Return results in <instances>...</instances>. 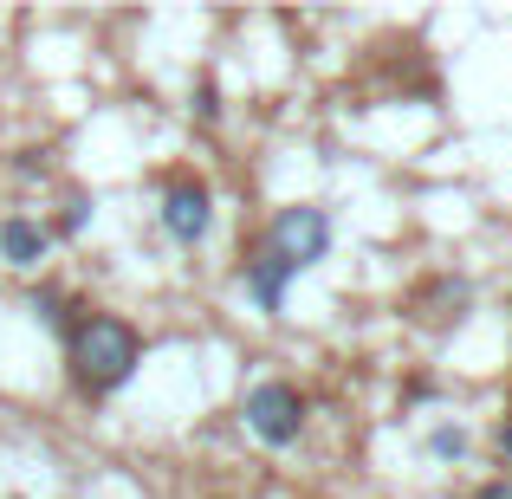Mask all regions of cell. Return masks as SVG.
Wrapping results in <instances>:
<instances>
[{
    "mask_svg": "<svg viewBox=\"0 0 512 499\" xmlns=\"http://www.w3.org/2000/svg\"><path fill=\"white\" fill-rule=\"evenodd\" d=\"M65 363H72V389L78 396H111L137 376L143 363V331L130 318H111V312H91L85 325L65 337Z\"/></svg>",
    "mask_w": 512,
    "mask_h": 499,
    "instance_id": "cell-2",
    "label": "cell"
},
{
    "mask_svg": "<svg viewBox=\"0 0 512 499\" xmlns=\"http://www.w3.org/2000/svg\"><path fill=\"white\" fill-rule=\"evenodd\" d=\"M474 499H512V480H506V474L487 480V487H474Z\"/></svg>",
    "mask_w": 512,
    "mask_h": 499,
    "instance_id": "cell-12",
    "label": "cell"
},
{
    "mask_svg": "<svg viewBox=\"0 0 512 499\" xmlns=\"http://www.w3.org/2000/svg\"><path fill=\"white\" fill-rule=\"evenodd\" d=\"M493 448H500V461H512V409L493 422Z\"/></svg>",
    "mask_w": 512,
    "mask_h": 499,
    "instance_id": "cell-11",
    "label": "cell"
},
{
    "mask_svg": "<svg viewBox=\"0 0 512 499\" xmlns=\"http://www.w3.org/2000/svg\"><path fill=\"white\" fill-rule=\"evenodd\" d=\"M91 214H98V201H91V195H72L59 221H46V234H52V240H78V234L91 227Z\"/></svg>",
    "mask_w": 512,
    "mask_h": 499,
    "instance_id": "cell-8",
    "label": "cell"
},
{
    "mask_svg": "<svg viewBox=\"0 0 512 499\" xmlns=\"http://www.w3.org/2000/svg\"><path fill=\"white\" fill-rule=\"evenodd\" d=\"M46 253H52L46 221H33V214H7V221H0V260H7L13 273H39Z\"/></svg>",
    "mask_w": 512,
    "mask_h": 499,
    "instance_id": "cell-5",
    "label": "cell"
},
{
    "mask_svg": "<svg viewBox=\"0 0 512 499\" xmlns=\"http://www.w3.org/2000/svg\"><path fill=\"white\" fill-rule=\"evenodd\" d=\"M240 415H247V428L266 441V448H292V441L305 435V396L292 383H279V376L253 383L247 402H240Z\"/></svg>",
    "mask_w": 512,
    "mask_h": 499,
    "instance_id": "cell-3",
    "label": "cell"
},
{
    "mask_svg": "<svg viewBox=\"0 0 512 499\" xmlns=\"http://www.w3.org/2000/svg\"><path fill=\"white\" fill-rule=\"evenodd\" d=\"M467 448H474V435H467L461 422H435L428 428V454H435V461H467Z\"/></svg>",
    "mask_w": 512,
    "mask_h": 499,
    "instance_id": "cell-7",
    "label": "cell"
},
{
    "mask_svg": "<svg viewBox=\"0 0 512 499\" xmlns=\"http://www.w3.org/2000/svg\"><path fill=\"white\" fill-rule=\"evenodd\" d=\"M331 253V214L318 201H292L266 221V240L253 247V260H240V286L253 292L266 318H286V292L299 273H312Z\"/></svg>",
    "mask_w": 512,
    "mask_h": 499,
    "instance_id": "cell-1",
    "label": "cell"
},
{
    "mask_svg": "<svg viewBox=\"0 0 512 499\" xmlns=\"http://www.w3.org/2000/svg\"><path fill=\"white\" fill-rule=\"evenodd\" d=\"M26 305H33V318H39V325H52L59 337H72V331H78V325L91 318V305H78L72 292H59V286H39V292H33Z\"/></svg>",
    "mask_w": 512,
    "mask_h": 499,
    "instance_id": "cell-6",
    "label": "cell"
},
{
    "mask_svg": "<svg viewBox=\"0 0 512 499\" xmlns=\"http://www.w3.org/2000/svg\"><path fill=\"white\" fill-rule=\"evenodd\" d=\"M195 111L208 117V124H214V117H221V91H214V78H201V98H195Z\"/></svg>",
    "mask_w": 512,
    "mask_h": 499,
    "instance_id": "cell-10",
    "label": "cell"
},
{
    "mask_svg": "<svg viewBox=\"0 0 512 499\" xmlns=\"http://www.w3.org/2000/svg\"><path fill=\"white\" fill-rule=\"evenodd\" d=\"M46 169H52L46 150H20V156H13V175H20V182H33V175H46Z\"/></svg>",
    "mask_w": 512,
    "mask_h": 499,
    "instance_id": "cell-9",
    "label": "cell"
},
{
    "mask_svg": "<svg viewBox=\"0 0 512 499\" xmlns=\"http://www.w3.org/2000/svg\"><path fill=\"white\" fill-rule=\"evenodd\" d=\"M163 234L175 240V247H201L208 240V227H214V195H208V182H195V175H175V182L163 188Z\"/></svg>",
    "mask_w": 512,
    "mask_h": 499,
    "instance_id": "cell-4",
    "label": "cell"
}]
</instances>
